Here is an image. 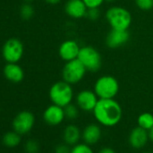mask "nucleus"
Masks as SVG:
<instances>
[{"label":"nucleus","instance_id":"nucleus-5","mask_svg":"<svg viewBox=\"0 0 153 153\" xmlns=\"http://www.w3.org/2000/svg\"><path fill=\"white\" fill-rule=\"evenodd\" d=\"M87 71V68L79 59L67 61L61 71L62 80L70 85L78 84L84 79Z\"/></svg>","mask_w":153,"mask_h":153},{"label":"nucleus","instance_id":"nucleus-11","mask_svg":"<svg viewBox=\"0 0 153 153\" xmlns=\"http://www.w3.org/2000/svg\"><path fill=\"white\" fill-rule=\"evenodd\" d=\"M130 40L128 30H114L111 29L105 37V44L108 48L116 49L125 45Z\"/></svg>","mask_w":153,"mask_h":153},{"label":"nucleus","instance_id":"nucleus-19","mask_svg":"<svg viewBox=\"0 0 153 153\" xmlns=\"http://www.w3.org/2000/svg\"><path fill=\"white\" fill-rule=\"evenodd\" d=\"M138 126L149 131L153 127V114L148 112L140 114L137 118Z\"/></svg>","mask_w":153,"mask_h":153},{"label":"nucleus","instance_id":"nucleus-4","mask_svg":"<svg viewBox=\"0 0 153 153\" xmlns=\"http://www.w3.org/2000/svg\"><path fill=\"white\" fill-rule=\"evenodd\" d=\"M120 89L118 80L113 76L105 75L97 79L94 85V91L99 99L114 98Z\"/></svg>","mask_w":153,"mask_h":153},{"label":"nucleus","instance_id":"nucleus-32","mask_svg":"<svg viewBox=\"0 0 153 153\" xmlns=\"http://www.w3.org/2000/svg\"><path fill=\"white\" fill-rule=\"evenodd\" d=\"M26 2H32V1H34V0H25Z\"/></svg>","mask_w":153,"mask_h":153},{"label":"nucleus","instance_id":"nucleus-20","mask_svg":"<svg viewBox=\"0 0 153 153\" xmlns=\"http://www.w3.org/2000/svg\"><path fill=\"white\" fill-rule=\"evenodd\" d=\"M79 108L76 105L74 104H69L67 106L64 107V113H65V117L68 120H75L79 117Z\"/></svg>","mask_w":153,"mask_h":153},{"label":"nucleus","instance_id":"nucleus-17","mask_svg":"<svg viewBox=\"0 0 153 153\" xmlns=\"http://www.w3.org/2000/svg\"><path fill=\"white\" fill-rule=\"evenodd\" d=\"M63 140L69 146L78 144L82 138V132L80 129L75 124H68L63 131Z\"/></svg>","mask_w":153,"mask_h":153},{"label":"nucleus","instance_id":"nucleus-3","mask_svg":"<svg viewBox=\"0 0 153 153\" xmlns=\"http://www.w3.org/2000/svg\"><path fill=\"white\" fill-rule=\"evenodd\" d=\"M49 97L52 104L64 108L72 103L74 98V90L70 84L64 80H60L51 87Z\"/></svg>","mask_w":153,"mask_h":153},{"label":"nucleus","instance_id":"nucleus-13","mask_svg":"<svg viewBox=\"0 0 153 153\" xmlns=\"http://www.w3.org/2000/svg\"><path fill=\"white\" fill-rule=\"evenodd\" d=\"M64 10L70 18L81 19L86 17L88 7L83 0H68L65 4Z\"/></svg>","mask_w":153,"mask_h":153},{"label":"nucleus","instance_id":"nucleus-9","mask_svg":"<svg viewBox=\"0 0 153 153\" xmlns=\"http://www.w3.org/2000/svg\"><path fill=\"white\" fill-rule=\"evenodd\" d=\"M99 98L94 90L84 89L76 96V105L84 112H93Z\"/></svg>","mask_w":153,"mask_h":153},{"label":"nucleus","instance_id":"nucleus-8","mask_svg":"<svg viewBox=\"0 0 153 153\" xmlns=\"http://www.w3.org/2000/svg\"><path fill=\"white\" fill-rule=\"evenodd\" d=\"M35 123V117L30 111H22L14 118L12 126L15 131L25 135L32 131Z\"/></svg>","mask_w":153,"mask_h":153},{"label":"nucleus","instance_id":"nucleus-31","mask_svg":"<svg viewBox=\"0 0 153 153\" xmlns=\"http://www.w3.org/2000/svg\"><path fill=\"white\" fill-rule=\"evenodd\" d=\"M106 2H109V3H113V2H114V1H116V0H105Z\"/></svg>","mask_w":153,"mask_h":153},{"label":"nucleus","instance_id":"nucleus-27","mask_svg":"<svg viewBox=\"0 0 153 153\" xmlns=\"http://www.w3.org/2000/svg\"><path fill=\"white\" fill-rule=\"evenodd\" d=\"M71 148H69V145L67 143L59 144L55 147L54 153H70Z\"/></svg>","mask_w":153,"mask_h":153},{"label":"nucleus","instance_id":"nucleus-1","mask_svg":"<svg viewBox=\"0 0 153 153\" xmlns=\"http://www.w3.org/2000/svg\"><path fill=\"white\" fill-rule=\"evenodd\" d=\"M93 114L97 123L105 127L117 125L123 117V109L121 105L114 99H99Z\"/></svg>","mask_w":153,"mask_h":153},{"label":"nucleus","instance_id":"nucleus-15","mask_svg":"<svg viewBox=\"0 0 153 153\" xmlns=\"http://www.w3.org/2000/svg\"><path fill=\"white\" fill-rule=\"evenodd\" d=\"M102 137L101 127L97 123H90L87 125L82 131V139L85 143L88 145L97 144Z\"/></svg>","mask_w":153,"mask_h":153},{"label":"nucleus","instance_id":"nucleus-28","mask_svg":"<svg viewBox=\"0 0 153 153\" xmlns=\"http://www.w3.org/2000/svg\"><path fill=\"white\" fill-rule=\"evenodd\" d=\"M98 153H116L115 150L112 148H109V147H105L103 149H101Z\"/></svg>","mask_w":153,"mask_h":153},{"label":"nucleus","instance_id":"nucleus-21","mask_svg":"<svg viewBox=\"0 0 153 153\" xmlns=\"http://www.w3.org/2000/svg\"><path fill=\"white\" fill-rule=\"evenodd\" d=\"M33 15H34V9H33V6L30 5L29 3H25L21 7L20 16L23 19H25V20L31 19L33 16Z\"/></svg>","mask_w":153,"mask_h":153},{"label":"nucleus","instance_id":"nucleus-30","mask_svg":"<svg viewBox=\"0 0 153 153\" xmlns=\"http://www.w3.org/2000/svg\"><path fill=\"white\" fill-rule=\"evenodd\" d=\"M149 131V140L153 142V127L149 130V131Z\"/></svg>","mask_w":153,"mask_h":153},{"label":"nucleus","instance_id":"nucleus-14","mask_svg":"<svg viewBox=\"0 0 153 153\" xmlns=\"http://www.w3.org/2000/svg\"><path fill=\"white\" fill-rule=\"evenodd\" d=\"M149 140V131L140 126L133 128L131 131L128 138L129 144L134 149H140L145 147Z\"/></svg>","mask_w":153,"mask_h":153},{"label":"nucleus","instance_id":"nucleus-7","mask_svg":"<svg viewBox=\"0 0 153 153\" xmlns=\"http://www.w3.org/2000/svg\"><path fill=\"white\" fill-rule=\"evenodd\" d=\"M2 55L7 63H17L24 55V44L20 40L11 38L5 42Z\"/></svg>","mask_w":153,"mask_h":153},{"label":"nucleus","instance_id":"nucleus-25","mask_svg":"<svg viewBox=\"0 0 153 153\" xmlns=\"http://www.w3.org/2000/svg\"><path fill=\"white\" fill-rule=\"evenodd\" d=\"M101 16V12L99 7H94V8H88L86 17H88L91 21H97L99 19Z\"/></svg>","mask_w":153,"mask_h":153},{"label":"nucleus","instance_id":"nucleus-23","mask_svg":"<svg viewBox=\"0 0 153 153\" xmlns=\"http://www.w3.org/2000/svg\"><path fill=\"white\" fill-rule=\"evenodd\" d=\"M136 7L142 11H149L153 8V0H135Z\"/></svg>","mask_w":153,"mask_h":153},{"label":"nucleus","instance_id":"nucleus-22","mask_svg":"<svg viewBox=\"0 0 153 153\" xmlns=\"http://www.w3.org/2000/svg\"><path fill=\"white\" fill-rule=\"evenodd\" d=\"M70 153H94L93 149H91L90 145L83 142V143H78L74 145L71 148Z\"/></svg>","mask_w":153,"mask_h":153},{"label":"nucleus","instance_id":"nucleus-26","mask_svg":"<svg viewBox=\"0 0 153 153\" xmlns=\"http://www.w3.org/2000/svg\"><path fill=\"white\" fill-rule=\"evenodd\" d=\"M88 8H94V7H100L105 0H83Z\"/></svg>","mask_w":153,"mask_h":153},{"label":"nucleus","instance_id":"nucleus-24","mask_svg":"<svg viewBox=\"0 0 153 153\" xmlns=\"http://www.w3.org/2000/svg\"><path fill=\"white\" fill-rule=\"evenodd\" d=\"M39 143L35 140H29L25 144V149L26 153H38Z\"/></svg>","mask_w":153,"mask_h":153},{"label":"nucleus","instance_id":"nucleus-10","mask_svg":"<svg viewBox=\"0 0 153 153\" xmlns=\"http://www.w3.org/2000/svg\"><path fill=\"white\" fill-rule=\"evenodd\" d=\"M80 46L75 40L64 41L59 48V55L65 62L78 59L80 51Z\"/></svg>","mask_w":153,"mask_h":153},{"label":"nucleus","instance_id":"nucleus-12","mask_svg":"<svg viewBox=\"0 0 153 153\" xmlns=\"http://www.w3.org/2000/svg\"><path fill=\"white\" fill-rule=\"evenodd\" d=\"M42 116L44 122L51 126H56L60 124L66 118L64 108L54 104L49 105L44 110Z\"/></svg>","mask_w":153,"mask_h":153},{"label":"nucleus","instance_id":"nucleus-29","mask_svg":"<svg viewBox=\"0 0 153 153\" xmlns=\"http://www.w3.org/2000/svg\"><path fill=\"white\" fill-rule=\"evenodd\" d=\"M44 1L47 4H50V5H57L61 1V0H44Z\"/></svg>","mask_w":153,"mask_h":153},{"label":"nucleus","instance_id":"nucleus-18","mask_svg":"<svg viewBox=\"0 0 153 153\" xmlns=\"http://www.w3.org/2000/svg\"><path fill=\"white\" fill-rule=\"evenodd\" d=\"M21 136L16 131H8L4 134L2 138V141L4 145H6L8 148H15L18 146L21 142Z\"/></svg>","mask_w":153,"mask_h":153},{"label":"nucleus","instance_id":"nucleus-16","mask_svg":"<svg viewBox=\"0 0 153 153\" xmlns=\"http://www.w3.org/2000/svg\"><path fill=\"white\" fill-rule=\"evenodd\" d=\"M6 79L13 83H19L24 79L25 72L17 63H7L4 68Z\"/></svg>","mask_w":153,"mask_h":153},{"label":"nucleus","instance_id":"nucleus-2","mask_svg":"<svg viewBox=\"0 0 153 153\" xmlns=\"http://www.w3.org/2000/svg\"><path fill=\"white\" fill-rule=\"evenodd\" d=\"M105 16L111 29L114 30H128L132 21L131 12L125 7L119 6H114L107 9Z\"/></svg>","mask_w":153,"mask_h":153},{"label":"nucleus","instance_id":"nucleus-6","mask_svg":"<svg viewBox=\"0 0 153 153\" xmlns=\"http://www.w3.org/2000/svg\"><path fill=\"white\" fill-rule=\"evenodd\" d=\"M78 59L88 71L97 72L102 67V56L100 52L92 46L81 47Z\"/></svg>","mask_w":153,"mask_h":153},{"label":"nucleus","instance_id":"nucleus-33","mask_svg":"<svg viewBox=\"0 0 153 153\" xmlns=\"http://www.w3.org/2000/svg\"><path fill=\"white\" fill-rule=\"evenodd\" d=\"M142 153H152V152H149V151H144V152H142Z\"/></svg>","mask_w":153,"mask_h":153}]
</instances>
